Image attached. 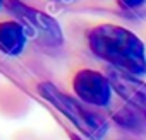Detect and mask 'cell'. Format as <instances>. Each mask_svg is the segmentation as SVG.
Returning a JSON list of instances; mask_svg holds the SVG:
<instances>
[{
	"label": "cell",
	"instance_id": "8fae6325",
	"mask_svg": "<svg viewBox=\"0 0 146 140\" xmlns=\"http://www.w3.org/2000/svg\"><path fill=\"white\" fill-rule=\"evenodd\" d=\"M2 2H4V0H0V7H2Z\"/></svg>",
	"mask_w": 146,
	"mask_h": 140
},
{
	"label": "cell",
	"instance_id": "277c9868",
	"mask_svg": "<svg viewBox=\"0 0 146 140\" xmlns=\"http://www.w3.org/2000/svg\"><path fill=\"white\" fill-rule=\"evenodd\" d=\"M72 89L81 101L93 106H107L112 99V84L108 77L91 68L76 72L72 79Z\"/></svg>",
	"mask_w": 146,
	"mask_h": 140
},
{
	"label": "cell",
	"instance_id": "9c48e42d",
	"mask_svg": "<svg viewBox=\"0 0 146 140\" xmlns=\"http://www.w3.org/2000/svg\"><path fill=\"white\" fill-rule=\"evenodd\" d=\"M55 2H60V4H72V2H76V0H55Z\"/></svg>",
	"mask_w": 146,
	"mask_h": 140
},
{
	"label": "cell",
	"instance_id": "3957f363",
	"mask_svg": "<svg viewBox=\"0 0 146 140\" xmlns=\"http://www.w3.org/2000/svg\"><path fill=\"white\" fill-rule=\"evenodd\" d=\"M9 10L14 14L17 22L24 27L26 34L38 44L46 48H58L64 43V33L60 24L43 10L29 7L19 0H9Z\"/></svg>",
	"mask_w": 146,
	"mask_h": 140
},
{
	"label": "cell",
	"instance_id": "52a82bcc",
	"mask_svg": "<svg viewBox=\"0 0 146 140\" xmlns=\"http://www.w3.org/2000/svg\"><path fill=\"white\" fill-rule=\"evenodd\" d=\"M113 121L129 131H143V123H141V114L136 113L132 108H122L113 114Z\"/></svg>",
	"mask_w": 146,
	"mask_h": 140
},
{
	"label": "cell",
	"instance_id": "30bf717a",
	"mask_svg": "<svg viewBox=\"0 0 146 140\" xmlns=\"http://www.w3.org/2000/svg\"><path fill=\"white\" fill-rule=\"evenodd\" d=\"M70 140H83V138L78 137V135H70Z\"/></svg>",
	"mask_w": 146,
	"mask_h": 140
},
{
	"label": "cell",
	"instance_id": "8992f818",
	"mask_svg": "<svg viewBox=\"0 0 146 140\" xmlns=\"http://www.w3.org/2000/svg\"><path fill=\"white\" fill-rule=\"evenodd\" d=\"M28 34L17 21H0V51L9 56L19 55L26 46Z\"/></svg>",
	"mask_w": 146,
	"mask_h": 140
},
{
	"label": "cell",
	"instance_id": "ba28073f",
	"mask_svg": "<svg viewBox=\"0 0 146 140\" xmlns=\"http://www.w3.org/2000/svg\"><path fill=\"white\" fill-rule=\"evenodd\" d=\"M119 5L124 10H137L146 5V0H119Z\"/></svg>",
	"mask_w": 146,
	"mask_h": 140
},
{
	"label": "cell",
	"instance_id": "6da1fadb",
	"mask_svg": "<svg viewBox=\"0 0 146 140\" xmlns=\"http://www.w3.org/2000/svg\"><path fill=\"white\" fill-rule=\"evenodd\" d=\"M90 50L115 70L132 77L146 74V48L139 36L117 24H100L88 33Z\"/></svg>",
	"mask_w": 146,
	"mask_h": 140
},
{
	"label": "cell",
	"instance_id": "5b68a950",
	"mask_svg": "<svg viewBox=\"0 0 146 140\" xmlns=\"http://www.w3.org/2000/svg\"><path fill=\"white\" fill-rule=\"evenodd\" d=\"M108 80L115 92L136 111L146 123V82L139 80L137 77L122 74L119 70H110Z\"/></svg>",
	"mask_w": 146,
	"mask_h": 140
},
{
	"label": "cell",
	"instance_id": "7a4b0ae2",
	"mask_svg": "<svg viewBox=\"0 0 146 140\" xmlns=\"http://www.w3.org/2000/svg\"><path fill=\"white\" fill-rule=\"evenodd\" d=\"M38 92L58 113H62L86 138H90V140H103L105 135L108 133V121L102 114L88 109L83 103H79L72 96L62 92L52 82H41L38 86Z\"/></svg>",
	"mask_w": 146,
	"mask_h": 140
}]
</instances>
